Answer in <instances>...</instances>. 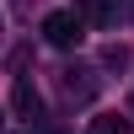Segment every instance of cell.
<instances>
[{
	"instance_id": "1",
	"label": "cell",
	"mask_w": 134,
	"mask_h": 134,
	"mask_svg": "<svg viewBox=\"0 0 134 134\" xmlns=\"http://www.w3.org/2000/svg\"><path fill=\"white\" fill-rule=\"evenodd\" d=\"M43 38H48L54 48H81V38H86V16H81L75 5L48 11V16H43Z\"/></svg>"
},
{
	"instance_id": "2",
	"label": "cell",
	"mask_w": 134,
	"mask_h": 134,
	"mask_svg": "<svg viewBox=\"0 0 134 134\" xmlns=\"http://www.w3.org/2000/svg\"><path fill=\"white\" fill-rule=\"evenodd\" d=\"M97 86H102V81H97L91 64H64V70H59V97H64V102H91Z\"/></svg>"
},
{
	"instance_id": "3",
	"label": "cell",
	"mask_w": 134,
	"mask_h": 134,
	"mask_svg": "<svg viewBox=\"0 0 134 134\" xmlns=\"http://www.w3.org/2000/svg\"><path fill=\"white\" fill-rule=\"evenodd\" d=\"M11 107H16V118H27V124L43 118V97H38V86H32L27 75H16V86H11Z\"/></svg>"
},
{
	"instance_id": "4",
	"label": "cell",
	"mask_w": 134,
	"mask_h": 134,
	"mask_svg": "<svg viewBox=\"0 0 134 134\" xmlns=\"http://www.w3.org/2000/svg\"><path fill=\"white\" fill-rule=\"evenodd\" d=\"M75 11L86 16V27H118L124 21V5L118 0H75Z\"/></svg>"
},
{
	"instance_id": "5",
	"label": "cell",
	"mask_w": 134,
	"mask_h": 134,
	"mask_svg": "<svg viewBox=\"0 0 134 134\" xmlns=\"http://www.w3.org/2000/svg\"><path fill=\"white\" fill-rule=\"evenodd\" d=\"M86 134H129V118H118V113H102V118H91V129Z\"/></svg>"
},
{
	"instance_id": "6",
	"label": "cell",
	"mask_w": 134,
	"mask_h": 134,
	"mask_svg": "<svg viewBox=\"0 0 134 134\" xmlns=\"http://www.w3.org/2000/svg\"><path fill=\"white\" fill-rule=\"evenodd\" d=\"M118 5H124V21H134V0H118Z\"/></svg>"
},
{
	"instance_id": "7",
	"label": "cell",
	"mask_w": 134,
	"mask_h": 134,
	"mask_svg": "<svg viewBox=\"0 0 134 134\" xmlns=\"http://www.w3.org/2000/svg\"><path fill=\"white\" fill-rule=\"evenodd\" d=\"M0 129H5V113H0Z\"/></svg>"
},
{
	"instance_id": "8",
	"label": "cell",
	"mask_w": 134,
	"mask_h": 134,
	"mask_svg": "<svg viewBox=\"0 0 134 134\" xmlns=\"http://www.w3.org/2000/svg\"><path fill=\"white\" fill-rule=\"evenodd\" d=\"M0 32H5V21H0Z\"/></svg>"
}]
</instances>
